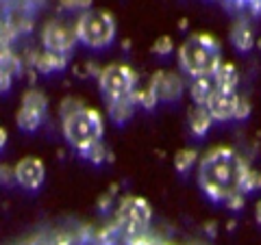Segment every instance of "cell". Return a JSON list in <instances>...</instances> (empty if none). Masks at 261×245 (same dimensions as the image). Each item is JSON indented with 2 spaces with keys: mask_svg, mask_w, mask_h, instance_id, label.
I'll use <instances>...</instances> for the list:
<instances>
[{
  "mask_svg": "<svg viewBox=\"0 0 261 245\" xmlns=\"http://www.w3.org/2000/svg\"><path fill=\"white\" fill-rule=\"evenodd\" d=\"M214 80H216V87L218 89H224V91H235L240 76H238V70H235V65L222 63L218 68V72L214 74Z\"/></svg>",
  "mask_w": 261,
  "mask_h": 245,
  "instance_id": "cell-14",
  "label": "cell"
},
{
  "mask_svg": "<svg viewBox=\"0 0 261 245\" xmlns=\"http://www.w3.org/2000/svg\"><path fill=\"white\" fill-rule=\"evenodd\" d=\"M257 222L261 224V202L257 204Z\"/></svg>",
  "mask_w": 261,
  "mask_h": 245,
  "instance_id": "cell-27",
  "label": "cell"
},
{
  "mask_svg": "<svg viewBox=\"0 0 261 245\" xmlns=\"http://www.w3.org/2000/svg\"><path fill=\"white\" fill-rule=\"evenodd\" d=\"M150 219H152V208L144 198L128 195V198L122 200L118 208V224L126 228L128 236L144 232L146 226L150 224Z\"/></svg>",
  "mask_w": 261,
  "mask_h": 245,
  "instance_id": "cell-6",
  "label": "cell"
},
{
  "mask_svg": "<svg viewBox=\"0 0 261 245\" xmlns=\"http://www.w3.org/2000/svg\"><path fill=\"white\" fill-rule=\"evenodd\" d=\"M196 150H192V148H185V150H181V152H176V157H174V167H176V171L178 174H187L192 167H194V163H196Z\"/></svg>",
  "mask_w": 261,
  "mask_h": 245,
  "instance_id": "cell-18",
  "label": "cell"
},
{
  "mask_svg": "<svg viewBox=\"0 0 261 245\" xmlns=\"http://www.w3.org/2000/svg\"><path fill=\"white\" fill-rule=\"evenodd\" d=\"M259 189H261V174L255 169H248L246 176H244V182H242V193H252Z\"/></svg>",
  "mask_w": 261,
  "mask_h": 245,
  "instance_id": "cell-20",
  "label": "cell"
},
{
  "mask_svg": "<svg viewBox=\"0 0 261 245\" xmlns=\"http://www.w3.org/2000/svg\"><path fill=\"white\" fill-rule=\"evenodd\" d=\"M44 176H46L44 163L37 157H24L15 163V167H13V178L29 191L39 189L44 182Z\"/></svg>",
  "mask_w": 261,
  "mask_h": 245,
  "instance_id": "cell-9",
  "label": "cell"
},
{
  "mask_svg": "<svg viewBox=\"0 0 261 245\" xmlns=\"http://www.w3.org/2000/svg\"><path fill=\"white\" fill-rule=\"evenodd\" d=\"M135 80H137L135 72L122 63L107 65L98 76V83H100V89L105 98H107V102L130 98L135 94Z\"/></svg>",
  "mask_w": 261,
  "mask_h": 245,
  "instance_id": "cell-5",
  "label": "cell"
},
{
  "mask_svg": "<svg viewBox=\"0 0 261 245\" xmlns=\"http://www.w3.org/2000/svg\"><path fill=\"white\" fill-rule=\"evenodd\" d=\"M211 124H214V117H211V113L205 107H196L190 113V128H192V133L196 137L207 135V130L211 128Z\"/></svg>",
  "mask_w": 261,
  "mask_h": 245,
  "instance_id": "cell-15",
  "label": "cell"
},
{
  "mask_svg": "<svg viewBox=\"0 0 261 245\" xmlns=\"http://www.w3.org/2000/svg\"><path fill=\"white\" fill-rule=\"evenodd\" d=\"M102 117L100 113L87 107H79L63 117V135L72 148L85 152L87 148L100 143L102 139Z\"/></svg>",
  "mask_w": 261,
  "mask_h": 245,
  "instance_id": "cell-3",
  "label": "cell"
},
{
  "mask_svg": "<svg viewBox=\"0 0 261 245\" xmlns=\"http://www.w3.org/2000/svg\"><path fill=\"white\" fill-rule=\"evenodd\" d=\"M248 171V165L238 157L231 148L211 150L205 159L200 161L198 182L207 198L214 202H228L233 195L242 193V182Z\"/></svg>",
  "mask_w": 261,
  "mask_h": 245,
  "instance_id": "cell-1",
  "label": "cell"
},
{
  "mask_svg": "<svg viewBox=\"0 0 261 245\" xmlns=\"http://www.w3.org/2000/svg\"><path fill=\"white\" fill-rule=\"evenodd\" d=\"M178 63L181 68L194 78L214 76L218 68L222 65L220 61V48L218 42L211 35H190L178 48Z\"/></svg>",
  "mask_w": 261,
  "mask_h": 245,
  "instance_id": "cell-2",
  "label": "cell"
},
{
  "mask_svg": "<svg viewBox=\"0 0 261 245\" xmlns=\"http://www.w3.org/2000/svg\"><path fill=\"white\" fill-rule=\"evenodd\" d=\"M174 50V42H172V37H168V35H161L159 39H154V44H152V52L157 54V56H166Z\"/></svg>",
  "mask_w": 261,
  "mask_h": 245,
  "instance_id": "cell-21",
  "label": "cell"
},
{
  "mask_svg": "<svg viewBox=\"0 0 261 245\" xmlns=\"http://www.w3.org/2000/svg\"><path fill=\"white\" fill-rule=\"evenodd\" d=\"M61 5L65 9H87L92 7V0H61Z\"/></svg>",
  "mask_w": 261,
  "mask_h": 245,
  "instance_id": "cell-24",
  "label": "cell"
},
{
  "mask_svg": "<svg viewBox=\"0 0 261 245\" xmlns=\"http://www.w3.org/2000/svg\"><path fill=\"white\" fill-rule=\"evenodd\" d=\"M44 46L48 52H57V54H68L76 42V30L68 28L61 22H50L44 28Z\"/></svg>",
  "mask_w": 261,
  "mask_h": 245,
  "instance_id": "cell-8",
  "label": "cell"
},
{
  "mask_svg": "<svg viewBox=\"0 0 261 245\" xmlns=\"http://www.w3.org/2000/svg\"><path fill=\"white\" fill-rule=\"evenodd\" d=\"M74 30L79 42L100 50V48H107L116 37V22H113L111 13L102 9H92L81 15Z\"/></svg>",
  "mask_w": 261,
  "mask_h": 245,
  "instance_id": "cell-4",
  "label": "cell"
},
{
  "mask_svg": "<svg viewBox=\"0 0 261 245\" xmlns=\"http://www.w3.org/2000/svg\"><path fill=\"white\" fill-rule=\"evenodd\" d=\"M3 72H7L11 78L15 76V74H20V63H18V59L15 56H11L9 52H5L3 54Z\"/></svg>",
  "mask_w": 261,
  "mask_h": 245,
  "instance_id": "cell-23",
  "label": "cell"
},
{
  "mask_svg": "<svg viewBox=\"0 0 261 245\" xmlns=\"http://www.w3.org/2000/svg\"><path fill=\"white\" fill-rule=\"evenodd\" d=\"M240 100H242V98L235 91H224V89L216 87V91L211 94V98L205 104V109L211 113V117L218 119V121H224V119H231V117L235 119Z\"/></svg>",
  "mask_w": 261,
  "mask_h": 245,
  "instance_id": "cell-10",
  "label": "cell"
},
{
  "mask_svg": "<svg viewBox=\"0 0 261 245\" xmlns=\"http://www.w3.org/2000/svg\"><path fill=\"white\" fill-rule=\"evenodd\" d=\"M231 42H233V46L238 48L240 52H248L252 46H255V37H252V30H250V26L244 20H240L238 24L233 26V30H231Z\"/></svg>",
  "mask_w": 261,
  "mask_h": 245,
  "instance_id": "cell-13",
  "label": "cell"
},
{
  "mask_svg": "<svg viewBox=\"0 0 261 245\" xmlns=\"http://www.w3.org/2000/svg\"><path fill=\"white\" fill-rule=\"evenodd\" d=\"M248 113H250V104L244 100H240V107H238V113H235V119H244V117H248Z\"/></svg>",
  "mask_w": 261,
  "mask_h": 245,
  "instance_id": "cell-25",
  "label": "cell"
},
{
  "mask_svg": "<svg viewBox=\"0 0 261 245\" xmlns=\"http://www.w3.org/2000/svg\"><path fill=\"white\" fill-rule=\"evenodd\" d=\"M35 65L42 74H50V72H59L65 68V54H57V52H44L35 59Z\"/></svg>",
  "mask_w": 261,
  "mask_h": 245,
  "instance_id": "cell-17",
  "label": "cell"
},
{
  "mask_svg": "<svg viewBox=\"0 0 261 245\" xmlns=\"http://www.w3.org/2000/svg\"><path fill=\"white\" fill-rule=\"evenodd\" d=\"M46 109H48L46 96L42 91H37V89H29V91L24 94V98H22V107L18 111V115H15V121H18V126L22 130L33 133V130L44 121Z\"/></svg>",
  "mask_w": 261,
  "mask_h": 245,
  "instance_id": "cell-7",
  "label": "cell"
},
{
  "mask_svg": "<svg viewBox=\"0 0 261 245\" xmlns=\"http://www.w3.org/2000/svg\"><path fill=\"white\" fill-rule=\"evenodd\" d=\"M150 85L159 100H166V102H174L183 91L181 78L172 74V72H157V74H152Z\"/></svg>",
  "mask_w": 261,
  "mask_h": 245,
  "instance_id": "cell-11",
  "label": "cell"
},
{
  "mask_svg": "<svg viewBox=\"0 0 261 245\" xmlns=\"http://www.w3.org/2000/svg\"><path fill=\"white\" fill-rule=\"evenodd\" d=\"M133 98H135L137 104H142V107H146V109H152L154 104L159 102V98H157V94H154V89H152L150 83L146 87H135Z\"/></svg>",
  "mask_w": 261,
  "mask_h": 245,
  "instance_id": "cell-19",
  "label": "cell"
},
{
  "mask_svg": "<svg viewBox=\"0 0 261 245\" xmlns=\"http://www.w3.org/2000/svg\"><path fill=\"white\" fill-rule=\"evenodd\" d=\"M81 154H83L87 161H92V163H102L105 159H107V150H105L102 141L96 143V145H92V148H87L85 152H81Z\"/></svg>",
  "mask_w": 261,
  "mask_h": 245,
  "instance_id": "cell-22",
  "label": "cell"
},
{
  "mask_svg": "<svg viewBox=\"0 0 261 245\" xmlns=\"http://www.w3.org/2000/svg\"><path fill=\"white\" fill-rule=\"evenodd\" d=\"M190 91H192V98L196 100V104H198V107H205L207 100L211 98V94L216 91V80H214V76L194 78Z\"/></svg>",
  "mask_w": 261,
  "mask_h": 245,
  "instance_id": "cell-12",
  "label": "cell"
},
{
  "mask_svg": "<svg viewBox=\"0 0 261 245\" xmlns=\"http://www.w3.org/2000/svg\"><path fill=\"white\" fill-rule=\"evenodd\" d=\"M226 206H228V208H233V210H240V208L244 206V193L233 195V198L226 202Z\"/></svg>",
  "mask_w": 261,
  "mask_h": 245,
  "instance_id": "cell-26",
  "label": "cell"
},
{
  "mask_svg": "<svg viewBox=\"0 0 261 245\" xmlns=\"http://www.w3.org/2000/svg\"><path fill=\"white\" fill-rule=\"evenodd\" d=\"M135 98H122V100H111L109 102V115L113 121H118V124H122V121H126L130 115H133V109H135Z\"/></svg>",
  "mask_w": 261,
  "mask_h": 245,
  "instance_id": "cell-16",
  "label": "cell"
}]
</instances>
